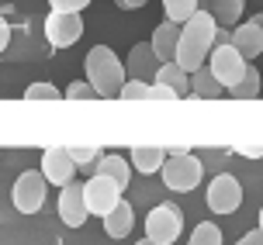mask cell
<instances>
[{
    "mask_svg": "<svg viewBox=\"0 0 263 245\" xmlns=\"http://www.w3.org/2000/svg\"><path fill=\"white\" fill-rule=\"evenodd\" d=\"M149 45H153V52H156L159 63H173V59H177V45H180V25H173V21L156 25Z\"/></svg>",
    "mask_w": 263,
    "mask_h": 245,
    "instance_id": "cell-14",
    "label": "cell"
},
{
    "mask_svg": "<svg viewBox=\"0 0 263 245\" xmlns=\"http://www.w3.org/2000/svg\"><path fill=\"white\" fill-rule=\"evenodd\" d=\"M191 93L194 97H204V100H218V97H225V87L215 79V73L211 69H194L191 73Z\"/></svg>",
    "mask_w": 263,
    "mask_h": 245,
    "instance_id": "cell-19",
    "label": "cell"
},
{
    "mask_svg": "<svg viewBox=\"0 0 263 245\" xmlns=\"http://www.w3.org/2000/svg\"><path fill=\"white\" fill-rule=\"evenodd\" d=\"M7 45H11V25H7V21L0 17V52L7 49Z\"/></svg>",
    "mask_w": 263,
    "mask_h": 245,
    "instance_id": "cell-32",
    "label": "cell"
},
{
    "mask_svg": "<svg viewBox=\"0 0 263 245\" xmlns=\"http://www.w3.org/2000/svg\"><path fill=\"white\" fill-rule=\"evenodd\" d=\"M135 245H156V242H153V238H142V242H135Z\"/></svg>",
    "mask_w": 263,
    "mask_h": 245,
    "instance_id": "cell-36",
    "label": "cell"
},
{
    "mask_svg": "<svg viewBox=\"0 0 263 245\" xmlns=\"http://www.w3.org/2000/svg\"><path fill=\"white\" fill-rule=\"evenodd\" d=\"M260 232H263V207H260Z\"/></svg>",
    "mask_w": 263,
    "mask_h": 245,
    "instance_id": "cell-37",
    "label": "cell"
},
{
    "mask_svg": "<svg viewBox=\"0 0 263 245\" xmlns=\"http://www.w3.org/2000/svg\"><path fill=\"white\" fill-rule=\"evenodd\" d=\"M253 21H256V28L263 31V11H260V14H253Z\"/></svg>",
    "mask_w": 263,
    "mask_h": 245,
    "instance_id": "cell-35",
    "label": "cell"
},
{
    "mask_svg": "<svg viewBox=\"0 0 263 245\" xmlns=\"http://www.w3.org/2000/svg\"><path fill=\"white\" fill-rule=\"evenodd\" d=\"M83 69H87V83L101 97H118L125 87V73H128L115 55V49H107V45H93L83 59Z\"/></svg>",
    "mask_w": 263,
    "mask_h": 245,
    "instance_id": "cell-2",
    "label": "cell"
},
{
    "mask_svg": "<svg viewBox=\"0 0 263 245\" xmlns=\"http://www.w3.org/2000/svg\"><path fill=\"white\" fill-rule=\"evenodd\" d=\"M49 194V180L42 176V169H25L11 187V200L21 214H39Z\"/></svg>",
    "mask_w": 263,
    "mask_h": 245,
    "instance_id": "cell-4",
    "label": "cell"
},
{
    "mask_svg": "<svg viewBox=\"0 0 263 245\" xmlns=\"http://www.w3.org/2000/svg\"><path fill=\"white\" fill-rule=\"evenodd\" d=\"M260 87H263V83H260V73L250 66V69H246V76L239 79L232 90H225V93H229V97H236V100H250V97H260Z\"/></svg>",
    "mask_w": 263,
    "mask_h": 245,
    "instance_id": "cell-22",
    "label": "cell"
},
{
    "mask_svg": "<svg viewBox=\"0 0 263 245\" xmlns=\"http://www.w3.org/2000/svg\"><path fill=\"white\" fill-rule=\"evenodd\" d=\"M184 152H191V149H184V145H173V149H166V155H184Z\"/></svg>",
    "mask_w": 263,
    "mask_h": 245,
    "instance_id": "cell-34",
    "label": "cell"
},
{
    "mask_svg": "<svg viewBox=\"0 0 263 245\" xmlns=\"http://www.w3.org/2000/svg\"><path fill=\"white\" fill-rule=\"evenodd\" d=\"M163 162H166V149H156V145H135L132 149V169H139L145 176L159 173Z\"/></svg>",
    "mask_w": 263,
    "mask_h": 245,
    "instance_id": "cell-17",
    "label": "cell"
},
{
    "mask_svg": "<svg viewBox=\"0 0 263 245\" xmlns=\"http://www.w3.org/2000/svg\"><path fill=\"white\" fill-rule=\"evenodd\" d=\"M42 176L52 187H66L77 180V162L69 159V149H49L42 155Z\"/></svg>",
    "mask_w": 263,
    "mask_h": 245,
    "instance_id": "cell-11",
    "label": "cell"
},
{
    "mask_svg": "<svg viewBox=\"0 0 263 245\" xmlns=\"http://www.w3.org/2000/svg\"><path fill=\"white\" fill-rule=\"evenodd\" d=\"M45 38H49L52 49H73L83 38V17L66 14V11H52L45 17Z\"/></svg>",
    "mask_w": 263,
    "mask_h": 245,
    "instance_id": "cell-8",
    "label": "cell"
},
{
    "mask_svg": "<svg viewBox=\"0 0 263 245\" xmlns=\"http://www.w3.org/2000/svg\"><path fill=\"white\" fill-rule=\"evenodd\" d=\"M159 59L153 45L149 42H139V45H132L128 59H125V69H128V79H145V83H153L156 79V69H159Z\"/></svg>",
    "mask_w": 263,
    "mask_h": 245,
    "instance_id": "cell-12",
    "label": "cell"
},
{
    "mask_svg": "<svg viewBox=\"0 0 263 245\" xmlns=\"http://www.w3.org/2000/svg\"><path fill=\"white\" fill-rule=\"evenodd\" d=\"M208 14L215 17L218 28H236L242 25V11H246V0H204Z\"/></svg>",
    "mask_w": 263,
    "mask_h": 245,
    "instance_id": "cell-15",
    "label": "cell"
},
{
    "mask_svg": "<svg viewBox=\"0 0 263 245\" xmlns=\"http://www.w3.org/2000/svg\"><path fill=\"white\" fill-rule=\"evenodd\" d=\"M90 218V211H87V200H83V183H66L59 187V221L69 224V228H80L83 221Z\"/></svg>",
    "mask_w": 263,
    "mask_h": 245,
    "instance_id": "cell-10",
    "label": "cell"
},
{
    "mask_svg": "<svg viewBox=\"0 0 263 245\" xmlns=\"http://www.w3.org/2000/svg\"><path fill=\"white\" fill-rule=\"evenodd\" d=\"M135 228V211H132L128 200H121L111 214H104V235L107 238H125Z\"/></svg>",
    "mask_w": 263,
    "mask_h": 245,
    "instance_id": "cell-16",
    "label": "cell"
},
{
    "mask_svg": "<svg viewBox=\"0 0 263 245\" xmlns=\"http://www.w3.org/2000/svg\"><path fill=\"white\" fill-rule=\"evenodd\" d=\"M149 100H177V93L170 87H163V83H153V93H149Z\"/></svg>",
    "mask_w": 263,
    "mask_h": 245,
    "instance_id": "cell-30",
    "label": "cell"
},
{
    "mask_svg": "<svg viewBox=\"0 0 263 245\" xmlns=\"http://www.w3.org/2000/svg\"><path fill=\"white\" fill-rule=\"evenodd\" d=\"M163 183L170 187L173 194H191L201 176H204V162L197 159V155L184 152V155H166V162H163Z\"/></svg>",
    "mask_w": 263,
    "mask_h": 245,
    "instance_id": "cell-3",
    "label": "cell"
},
{
    "mask_svg": "<svg viewBox=\"0 0 263 245\" xmlns=\"http://www.w3.org/2000/svg\"><path fill=\"white\" fill-rule=\"evenodd\" d=\"M153 83H163V87H170V90L177 93V100L191 93V73H184V69H180L177 63H163V66L156 69V79H153Z\"/></svg>",
    "mask_w": 263,
    "mask_h": 245,
    "instance_id": "cell-18",
    "label": "cell"
},
{
    "mask_svg": "<svg viewBox=\"0 0 263 245\" xmlns=\"http://www.w3.org/2000/svg\"><path fill=\"white\" fill-rule=\"evenodd\" d=\"M236 245H263V232H260V228H256V232H246Z\"/></svg>",
    "mask_w": 263,
    "mask_h": 245,
    "instance_id": "cell-31",
    "label": "cell"
},
{
    "mask_svg": "<svg viewBox=\"0 0 263 245\" xmlns=\"http://www.w3.org/2000/svg\"><path fill=\"white\" fill-rule=\"evenodd\" d=\"M187 245H222V228H218V224H211V221H201Z\"/></svg>",
    "mask_w": 263,
    "mask_h": 245,
    "instance_id": "cell-24",
    "label": "cell"
},
{
    "mask_svg": "<svg viewBox=\"0 0 263 245\" xmlns=\"http://www.w3.org/2000/svg\"><path fill=\"white\" fill-rule=\"evenodd\" d=\"M63 97H69V100H93V97H101V93L93 90L87 79H80V83H69V87H66Z\"/></svg>",
    "mask_w": 263,
    "mask_h": 245,
    "instance_id": "cell-27",
    "label": "cell"
},
{
    "mask_svg": "<svg viewBox=\"0 0 263 245\" xmlns=\"http://www.w3.org/2000/svg\"><path fill=\"white\" fill-rule=\"evenodd\" d=\"M260 83H263V76H260Z\"/></svg>",
    "mask_w": 263,
    "mask_h": 245,
    "instance_id": "cell-38",
    "label": "cell"
},
{
    "mask_svg": "<svg viewBox=\"0 0 263 245\" xmlns=\"http://www.w3.org/2000/svg\"><path fill=\"white\" fill-rule=\"evenodd\" d=\"M239 204H242V187H239V180L232 173H218L208 183V207L215 214H236Z\"/></svg>",
    "mask_w": 263,
    "mask_h": 245,
    "instance_id": "cell-9",
    "label": "cell"
},
{
    "mask_svg": "<svg viewBox=\"0 0 263 245\" xmlns=\"http://www.w3.org/2000/svg\"><path fill=\"white\" fill-rule=\"evenodd\" d=\"M232 152L242 155V159H263V145H236Z\"/></svg>",
    "mask_w": 263,
    "mask_h": 245,
    "instance_id": "cell-29",
    "label": "cell"
},
{
    "mask_svg": "<svg viewBox=\"0 0 263 245\" xmlns=\"http://www.w3.org/2000/svg\"><path fill=\"white\" fill-rule=\"evenodd\" d=\"M0 155H4V152H0Z\"/></svg>",
    "mask_w": 263,
    "mask_h": 245,
    "instance_id": "cell-39",
    "label": "cell"
},
{
    "mask_svg": "<svg viewBox=\"0 0 263 245\" xmlns=\"http://www.w3.org/2000/svg\"><path fill=\"white\" fill-rule=\"evenodd\" d=\"M149 93H153V83H145V79H125L118 97H125V100H149Z\"/></svg>",
    "mask_w": 263,
    "mask_h": 245,
    "instance_id": "cell-26",
    "label": "cell"
},
{
    "mask_svg": "<svg viewBox=\"0 0 263 245\" xmlns=\"http://www.w3.org/2000/svg\"><path fill=\"white\" fill-rule=\"evenodd\" d=\"M184 232V214L173 204H156L145 218V238H153L156 245H173Z\"/></svg>",
    "mask_w": 263,
    "mask_h": 245,
    "instance_id": "cell-5",
    "label": "cell"
},
{
    "mask_svg": "<svg viewBox=\"0 0 263 245\" xmlns=\"http://www.w3.org/2000/svg\"><path fill=\"white\" fill-rule=\"evenodd\" d=\"M25 100H63V90L55 87V83H31L25 90Z\"/></svg>",
    "mask_w": 263,
    "mask_h": 245,
    "instance_id": "cell-25",
    "label": "cell"
},
{
    "mask_svg": "<svg viewBox=\"0 0 263 245\" xmlns=\"http://www.w3.org/2000/svg\"><path fill=\"white\" fill-rule=\"evenodd\" d=\"M121 11H139V7H145V0H118Z\"/></svg>",
    "mask_w": 263,
    "mask_h": 245,
    "instance_id": "cell-33",
    "label": "cell"
},
{
    "mask_svg": "<svg viewBox=\"0 0 263 245\" xmlns=\"http://www.w3.org/2000/svg\"><path fill=\"white\" fill-rule=\"evenodd\" d=\"M121 190L115 180H107V176H101V173H93L90 180L83 183V200H87V211L90 214H97V218H104V214H111L115 207L121 204Z\"/></svg>",
    "mask_w": 263,
    "mask_h": 245,
    "instance_id": "cell-7",
    "label": "cell"
},
{
    "mask_svg": "<svg viewBox=\"0 0 263 245\" xmlns=\"http://www.w3.org/2000/svg\"><path fill=\"white\" fill-rule=\"evenodd\" d=\"M69 159L77 162V169H90V173H97V162H101V149L97 145H69Z\"/></svg>",
    "mask_w": 263,
    "mask_h": 245,
    "instance_id": "cell-23",
    "label": "cell"
},
{
    "mask_svg": "<svg viewBox=\"0 0 263 245\" xmlns=\"http://www.w3.org/2000/svg\"><path fill=\"white\" fill-rule=\"evenodd\" d=\"M93 0H49V7L52 11H66V14H80V11H87Z\"/></svg>",
    "mask_w": 263,
    "mask_h": 245,
    "instance_id": "cell-28",
    "label": "cell"
},
{
    "mask_svg": "<svg viewBox=\"0 0 263 245\" xmlns=\"http://www.w3.org/2000/svg\"><path fill=\"white\" fill-rule=\"evenodd\" d=\"M208 69L215 73V79L222 83L225 90H232L239 79L246 76V69H250V63L239 55L236 45H215L208 55Z\"/></svg>",
    "mask_w": 263,
    "mask_h": 245,
    "instance_id": "cell-6",
    "label": "cell"
},
{
    "mask_svg": "<svg viewBox=\"0 0 263 245\" xmlns=\"http://www.w3.org/2000/svg\"><path fill=\"white\" fill-rule=\"evenodd\" d=\"M97 173H101V176H107V180H115L121 190L132 183V162H125V155H101Z\"/></svg>",
    "mask_w": 263,
    "mask_h": 245,
    "instance_id": "cell-20",
    "label": "cell"
},
{
    "mask_svg": "<svg viewBox=\"0 0 263 245\" xmlns=\"http://www.w3.org/2000/svg\"><path fill=\"white\" fill-rule=\"evenodd\" d=\"M232 45L239 49V55L250 63V59H256V55H263V31L256 28V21H242V25L232 28Z\"/></svg>",
    "mask_w": 263,
    "mask_h": 245,
    "instance_id": "cell-13",
    "label": "cell"
},
{
    "mask_svg": "<svg viewBox=\"0 0 263 245\" xmlns=\"http://www.w3.org/2000/svg\"><path fill=\"white\" fill-rule=\"evenodd\" d=\"M201 11V0H163V14H166V21L184 28L194 14Z\"/></svg>",
    "mask_w": 263,
    "mask_h": 245,
    "instance_id": "cell-21",
    "label": "cell"
},
{
    "mask_svg": "<svg viewBox=\"0 0 263 245\" xmlns=\"http://www.w3.org/2000/svg\"><path fill=\"white\" fill-rule=\"evenodd\" d=\"M215 35H218V25H215V17L204 11H197L184 28H180V45H177V59L173 63L180 66L184 73H194L201 66L208 63L211 49H215Z\"/></svg>",
    "mask_w": 263,
    "mask_h": 245,
    "instance_id": "cell-1",
    "label": "cell"
}]
</instances>
